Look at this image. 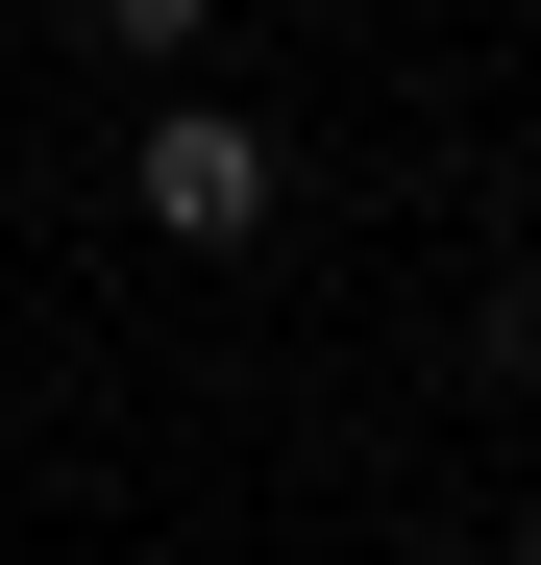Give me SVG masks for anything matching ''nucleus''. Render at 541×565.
<instances>
[{
  "label": "nucleus",
  "instance_id": "f257e3e1",
  "mask_svg": "<svg viewBox=\"0 0 541 565\" xmlns=\"http://www.w3.org/2000/svg\"><path fill=\"white\" fill-rule=\"evenodd\" d=\"M270 198H296V172H270V124H222L198 74H172V99H148V148H124V222L222 270V246H270Z\"/></svg>",
  "mask_w": 541,
  "mask_h": 565
},
{
  "label": "nucleus",
  "instance_id": "f03ea898",
  "mask_svg": "<svg viewBox=\"0 0 541 565\" xmlns=\"http://www.w3.org/2000/svg\"><path fill=\"white\" fill-rule=\"evenodd\" d=\"M74 25H99L124 74H198V25H222V0H74Z\"/></svg>",
  "mask_w": 541,
  "mask_h": 565
},
{
  "label": "nucleus",
  "instance_id": "7ed1b4c3",
  "mask_svg": "<svg viewBox=\"0 0 541 565\" xmlns=\"http://www.w3.org/2000/svg\"><path fill=\"white\" fill-rule=\"evenodd\" d=\"M517 565H541V516H517Z\"/></svg>",
  "mask_w": 541,
  "mask_h": 565
}]
</instances>
